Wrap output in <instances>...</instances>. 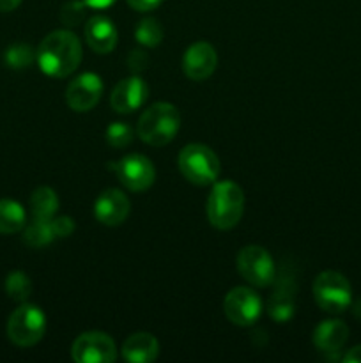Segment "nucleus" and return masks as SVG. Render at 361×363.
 I'll return each mask as SVG.
<instances>
[{
    "mask_svg": "<svg viewBox=\"0 0 361 363\" xmlns=\"http://www.w3.org/2000/svg\"><path fill=\"white\" fill-rule=\"evenodd\" d=\"M81 43L71 30H53L46 35L35 52L39 67L53 78H66L81 62Z\"/></svg>",
    "mask_w": 361,
    "mask_h": 363,
    "instance_id": "obj_1",
    "label": "nucleus"
},
{
    "mask_svg": "<svg viewBox=\"0 0 361 363\" xmlns=\"http://www.w3.org/2000/svg\"><path fill=\"white\" fill-rule=\"evenodd\" d=\"M207 220L219 230H230L239 223L244 211V194L232 181H218L207 197Z\"/></svg>",
    "mask_w": 361,
    "mask_h": 363,
    "instance_id": "obj_2",
    "label": "nucleus"
},
{
    "mask_svg": "<svg viewBox=\"0 0 361 363\" xmlns=\"http://www.w3.org/2000/svg\"><path fill=\"white\" fill-rule=\"evenodd\" d=\"M180 128V113L172 103H152L138 119V137L154 147L170 144Z\"/></svg>",
    "mask_w": 361,
    "mask_h": 363,
    "instance_id": "obj_3",
    "label": "nucleus"
},
{
    "mask_svg": "<svg viewBox=\"0 0 361 363\" xmlns=\"http://www.w3.org/2000/svg\"><path fill=\"white\" fill-rule=\"evenodd\" d=\"M177 167L184 179L197 186L214 184L222 172V163L216 152L204 144H188L177 156Z\"/></svg>",
    "mask_w": 361,
    "mask_h": 363,
    "instance_id": "obj_4",
    "label": "nucleus"
},
{
    "mask_svg": "<svg viewBox=\"0 0 361 363\" xmlns=\"http://www.w3.org/2000/svg\"><path fill=\"white\" fill-rule=\"evenodd\" d=\"M46 332L45 312L32 303H21L7 321V337L20 347H32Z\"/></svg>",
    "mask_w": 361,
    "mask_h": 363,
    "instance_id": "obj_5",
    "label": "nucleus"
},
{
    "mask_svg": "<svg viewBox=\"0 0 361 363\" xmlns=\"http://www.w3.org/2000/svg\"><path fill=\"white\" fill-rule=\"evenodd\" d=\"M314 298L319 307L329 314H340L353 303V289L342 273L322 272L314 282Z\"/></svg>",
    "mask_w": 361,
    "mask_h": 363,
    "instance_id": "obj_6",
    "label": "nucleus"
},
{
    "mask_svg": "<svg viewBox=\"0 0 361 363\" xmlns=\"http://www.w3.org/2000/svg\"><path fill=\"white\" fill-rule=\"evenodd\" d=\"M236 268L248 284L255 287H268L276 279V266L265 248L248 245L241 248L236 259Z\"/></svg>",
    "mask_w": 361,
    "mask_h": 363,
    "instance_id": "obj_7",
    "label": "nucleus"
},
{
    "mask_svg": "<svg viewBox=\"0 0 361 363\" xmlns=\"http://www.w3.org/2000/svg\"><path fill=\"white\" fill-rule=\"evenodd\" d=\"M108 169L113 170L120 183L130 191H145L154 184L156 169L144 155H126L119 162H110Z\"/></svg>",
    "mask_w": 361,
    "mask_h": 363,
    "instance_id": "obj_8",
    "label": "nucleus"
},
{
    "mask_svg": "<svg viewBox=\"0 0 361 363\" xmlns=\"http://www.w3.org/2000/svg\"><path fill=\"white\" fill-rule=\"evenodd\" d=\"M71 357L76 363H113L117 360V347L108 333L94 330L76 337Z\"/></svg>",
    "mask_w": 361,
    "mask_h": 363,
    "instance_id": "obj_9",
    "label": "nucleus"
},
{
    "mask_svg": "<svg viewBox=\"0 0 361 363\" xmlns=\"http://www.w3.org/2000/svg\"><path fill=\"white\" fill-rule=\"evenodd\" d=\"M223 312L232 325L251 326L262 315V300L250 287H234L223 300Z\"/></svg>",
    "mask_w": 361,
    "mask_h": 363,
    "instance_id": "obj_10",
    "label": "nucleus"
},
{
    "mask_svg": "<svg viewBox=\"0 0 361 363\" xmlns=\"http://www.w3.org/2000/svg\"><path fill=\"white\" fill-rule=\"evenodd\" d=\"M103 82L96 73H81L66 89V103L74 112H88L99 103Z\"/></svg>",
    "mask_w": 361,
    "mask_h": 363,
    "instance_id": "obj_11",
    "label": "nucleus"
},
{
    "mask_svg": "<svg viewBox=\"0 0 361 363\" xmlns=\"http://www.w3.org/2000/svg\"><path fill=\"white\" fill-rule=\"evenodd\" d=\"M218 66V53L214 46L205 41L193 43L183 55V71L190 80H207Z\"/></svg>",
    "mask_w": 361,
    "mask_h": 363,
    "instance_id": "obj_12",
    "label": "nucleus"
},
{
    "mask_svg": "<svg viewBox=\"0 0 361 363\" xmlns=\"http://www.w3.org/2000/svg\"><path fill=\"white\" fill-rule=\"evenodd\" d=\"M130 199L117 188H108L94 202V216L106 227H117L126 222L130 215Z\"/></svg>",
    "mask_w": 361,
    "mask_h": 363,
    "instance_id": "obj_13",
    "label": "nucleus"
},
{
    "mask_svg": "<svg viewBox=\"0 0 361 363\" xmlns=\"http://www.w3.org/2000/svg\"><path fill=\"white\" fill-rule=\"evenodd\" d=\"M149 87L138 74L124 78L113 87L110 94V105L119 113H131L147 101Z\"/></svg>",
    "mask_w": 361,
    "mask_h": 363,
    "instance_id": "obj_14",
    "label": "nucleus"
},
{
    "mask_svg": "<svg viewBox=\"0 0 361 363\" xmlns=\"http://www.w3.org/2000/svg\"><path fill=\"white\" fill-rule=\"evenodd\" d=\"M117 28L113 21L106 16H92L91 20L85 23V41L87 45L94 50L96 53L113 52L117 45Z\"/></svg>",
    "mask_w": 361,
    "mask_h": 363,
    "instance_id": "obj_15",
    "label": "nucleus"
},
{
    "mask_svg": "<svg viewBox=\"0 0 361 363\" xmlns=\"http://www.w3.org/2000/svg\"><path fill=\"white\" fill-rule=\"evenodd\" d=\"M120 353H122L124 360L131 363L154 362L159 353L158 339L154 335H151V333L145 332L133 333V335H130L124 340L122 347H120Z\"/></svg>",
    "mask_w": 361,
    "mask_h": 363,
    "instance_id": "obj_16",
    "label": "nucleus"
},
{
    "mask_svg": "<svg viewBox=\"0 0 361 363\" xmlns=\"http://www.w3.org/2000/svg\"><path fill=\"white\" fill-rule=\"evenodd\" d=\"M349 339V328L343 321L328 319L322 321L314 332V344L322 353H336Z\"/></svg>",
    "mask_w": 361,
    "mask_h": 363,
    "instance_id": "obj_17",
    "label": "nucleus"
},
{
    "mask_svg": "<svg viewBox=\"0 0 361 363\" xmlns=\"http://www.w3.org/2000/svg\"><path fill=\"white\" fill-rule=\"evenodd\" d=\"M294 289L296 287H292V284L283 280L276 287L273 296L269 298L268 312L276 323H287L294 315V311H296V307H294Z\"/></svg>",
    "mask_w": 361,
    "mask_h": 363,
    "instance_id": "obj_18",
    "label": "nucleus"
},
{
    "mask_svg": "<svg viewBox=\"0 0 361 363\" xmlns=\"http://www.w3.org/2000/svg\"><path fill=\"white\" fill-rule=\"evenodd\" d=\"M25 209L20 202L2 199L0 201V234H16L25 227Z\"/></svg>",
    "mask_w": 361,
    "mask_h": 363,
    "instance_id": "obj_19",
    "label": "nucleus"
},
{
    "mask_svg": "<svg viewBox=\"0 0 361 363\" xmlns=\"http://www.w3.org/2000/svg\"><path fill=\"white\" fill-rule=\"evenodd\" d=\"M30 208L34 218L52 220L59 209V197L50 186H39L30 195Z\"/></svg>",
    "mask_w": 361,
    "mask_h": 363,
    "instance_id": "obj_20",
    "label": "nucleus"
},
{
    "mask_svg": "<svg viewBox=\"0 0 361 363\" xmlns=\"http://www.w3.org/2000/svg\"><path fill=\"white\" fill-rule=\"evenodd\" d=\"M53 240H55V234H53L52 220L46 218H34V222L28 223L23 234V241L32 248L46 247Z\"/></svg>",
    "mask_w": 361,
    "mask_h": 363,
    "instance_id": "obj_21",
    "label": "nucleus"
},
{
    "mask_svg": "<svg viewBox=\"0 0 361 363\" xmlns=\"http://www.w3.org/2000/svg\"><path fill=\"white\" fill-rule=\"evenodd\" d=\"M134 39L147 48H154L163 41V27L156 18H144L134 28Z\"/></svg>",
    "mask_w": 361,
    "mask_h": 363,
    "instance_id": "obj_22",
    "label": "nucleus"
},
{
    "mask_svg": "<svg viewBox=\"0 0 361 363\" xmlns=\"http://www.w3.org/2000/svg\"><path fill=\"white\" fill-rule=\"evenodd\" d=\"M6 293L11 300L23 303L32 294V282L27 273L13 272L6 279Z\"/></svg>",
    "mask_w": 361,
    "mask_h": 363,
    "instance_id": "obj_23",
    "label": "nucleus"
},
{
    "mask_svg": "<svg viewBox=\"0 0 361 363\" xmlns=\"http://www.w3.org/2000/svg\"><path fill=\"white\" fill-rule=\"evenodd\" d=\"M34 59L35 52L30 45H25V43H16L4 53V60L11 69H27L28 66H32Z\"/></svg>",
    "mask_w": 361,
    "mask_h": 363,
    "instance_id": "obj_24",
    "label": "nucleus"
},
{
    "mask_svg": "<svg viewBox=\"0 0 361 363\" xmlns=\"http://www.w3.org/2000/svg\"><path fill=\"white\" fill-rule=\"evenodd\" d=\"M105 137L108 145L115 149H122L127 147V145L133 142L134 133H133V128L126 123H120V121H115V123L108 124L105 131Z\"/></svg>",
    "mask_w": 361,
    "mask_h": 363,
    "instance_id": "obj_25",
    "label": "nucleus"
},
{
    "mask_svg": "<svg viewBox=\"0 0 361 363\" xmlns=\"http://www.w3.org/2000/svg\"><path fill=\"white\" fill-rule=\"evenodd\" d=\"M85 11H87V4L84 0H69L60 9V21L66 27H78L84 23Z\"/></svg>",
    "mask_w": 361,
    "mask_h": 363,
    "instance_id": "obj_26",
    "label": "nucleus"
},
{
    "mask_svg": "<svg viewBox=\"0 0 361 363\" xmlns=\"http://www.w3.org/2000/svg\"><path fill=\"white\" fill-rule=\"evenodd\" d=\"M52 227L55 238H69L74 233V220L71 216H59L52 218Z\"/></svg>",
    "mask_w": 361,
    "mask_h": 363,
    "instance_id": "obj_27",
    "label": "nucleus"
},
{
    "mask_svg": "<svg viewBox=\"0 0 361 363\" xmlns=\"http://www.w3.org/2000/svg\"><path fill=\"white\" fill-rule=\"evenodd\" d=\"M127 66L134 74L142 73L149 66V55L144 50H131L130 57H127Z\"/></svg>",
    "mask_w": 361,
    "mask_h": 363,
    "instance_id": "obj_28",
    "label": "nucleus"
},
{
    "mask_svg": "<svg viewBox=\"0 0 361 363\" xmlns=\"http://www.w3.org/2000/svg\"><path fill=\"white\" fill-rule=\"evenodd\" d=\"M161 2L163 0H127L130 7H133L134 11H140V13H147V11L156 9Z\"/></svg>",
    "mask_w": 361,
    "mask_h": 363,
    "instance_id": "obj_29",
    "label": "nucleus"
},
{
    "mask_svg": "<svg viewBox=\"0 0 361 363\" xmlns=\"http://www.w3.org/2000/svg\"><path fill=\"white\" fill-rule=\"evenodd\" d=\"M342 360L345 363H361V346H356L347 351Z\"/></svg>",
    "mask_w": 361,
    "mask_h": 363,
    "instance_id": "obj_30",
    "label": "nucleus"
},
{
    "mask_svg": "<svg viewBox=\"0 0 361 363\" xmlns=\"http://www.w3.org/2000/svg\"><path fill=\"white\" fill-rule=\"evenodd\" d=\"M87 4V7H92V9H106L112 4H115V0H84Z\"/></svg>",
    "mask_w": 361,
    "mask_h": 363,
    "instance_id": "obj_31",
    "label": "nucleus"
},
{
    "mask_svg": "<svg viewBox=\"0 0 361 363\" xmlns=\"http://www.w3.org/2000/svg\"><path fill=\"white\" fill-rule=\"evenodd\" d=\"M21 4V0H0V13H9L14 11Z\"/></svg>",
    "mask_w": 361,
    "mask_h": 363,
    "instance_id": "obj_32",
    "label": "nucleus"
},
{
    "mask_svg": "<svg viewBox=\"0 0 361 363\" xmlns=\"http://www.w3.org/2000/svg\"><path fill=\"white\" fill-rule=\"evenodd\" d=\"M353 314L356 315V318L361 321V298H360V300H356V301H354V303H353Z\"/></svg>",
    "mask_w": 361,
    "mask_h": 363,
    "instance_id": "obj_33",
    "label": "nucleus"
}]
</instances>
